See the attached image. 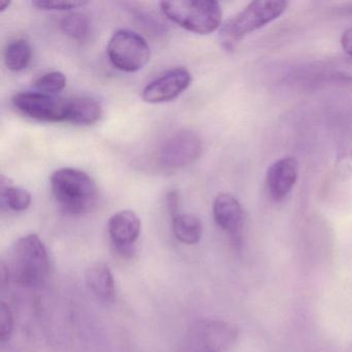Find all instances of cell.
I'll return each instance as SVG.
<instances>
[{
  "label": "cell",
  "mask_w": 352,
  "mask_h": 352,
  "mask_svg": "<svg viewBox=\"0 0 352 352\" xmlns=\"http://www.w3.org/2000/svg\"><path fill=\"white\" fill-rule=\"evenodd\" d=\"M289 3L284 0H256L228 19L220 28L219 38L226 50L249 34L269 25L283 15Z\"/></svg>",
  "instance_id": "cell-3"
},
{
  "label": "cell",
  "mask_w": 352,
  "mask_h": 352,
  "mask_svg": "<svg viewBox=\"0 0 352 352\" xmlns=\"http://www.w3.org/2000/svg\"><path fill=\"white\" fill-rule=\"evenodd\" d=\"M160 8L170 21L197 34H210L222 26L221 7L214 0L162 1Z\"/></svg>",
  "instance_id": "cell-4"
},
{
  "label": "cell",
  "mask_w": 352,
  "mask_h": 352,
  "mask_svg": "<svg viewBox=\"0 0 352 352\" xmlns=\"http://www.w3.org/2000/svg\"><path fill=\"white\" fill-rule=\"evenodd\" d=\"M239 337L238 327L217 319L195 321L183 338L179 352H223Z\"/></svg>",
  "instance_id": "cell-5"
},
{
  "label": "cell",
  "mask_w": 352,
  "mask_h": 352,
  "mask_svg": "<svg viewBox=\"0 0 352 352\" xmlns=\"http://www.w3.org/2000/svg\"><path fill=\"white\" fill-rule=\"evenodd\" d=\"M102 116L100 102L87 96L67 98L65 122L77 125H91Z\"/></svg>",
  "instance_id": "cell-14"
},
{
  "label": "cell",
  "mask_w": 352,
  "mask_h": 352,
  "mask_svg": "<svg viewBox=\"0 0 352 352\" xmlns=\"http://www.w3.org/2000/svg\"><path fill=\"white\" fill-rule=\"evenodd\" d=\"M300 173L298 160L285 156L271 164L265 175V186L273 201H281L287 197L296 185Z\"/></svg>",
  "instance_id": "cell-10"
},
{
  "label": "cell",
  "mask_w": 352,
  "mask_h": 352,
  "mask_svg": "<svg viewBox=\"0 0 352 352\" xmlns=\"http://www.w3.org/2000/svg\"><path fill=\"white\" fill-rule=\"evenodd\" d=\"M49 256L43 241L34 234L22 236L14 244L9 263H1L3 277L13 278L20 285L34 287L46 280Z\"/></svg>",
  "instance_id": "cell-1"
},
{
  "label": "cell",
  "mask_w": 352,
  "mask_h": 352,
  "mask_svg": "<svg viewBox=\"0 0 352 352\" xmlns=\"http://www.w3.org/2000/svg\"><path fill=\"white\" fill-rule=\"evenodd\" d=\"M65 85H67V78L61 72L45 74L34 82V87L38 90V92L50 94V96H54L63 91Z\"/></svg>",
  "instance_id": "cell-20"
},
{
  "label": "cell",
  "mask_w": 352,
  "mask_h": 352,
  "mask_svg": "<svg viewBox=\"0 0 352 352\" xmlns=\"http://www.w3.org/2000/svg\"><path fill=\"white\" fill-rule=\"evenodd\" d=\"M60 28L69 38L82 42L89 36V19L85 14L71 13L61 19Z\"/></svg>",
  "instance_id": "cell-19"
},
{
  "label": "cell",
  "mask_w": 352,
  "mask_h": 352,
  "mask_svg": "<svg viewBox=\"0 0 352 352\" xmlns=\"http://www.w3.org/2000/svg\"><path fill=\"white\" fill-rule=\"evenodd\" d=\"M88 288L102 300H109L115 294V281L110 267L104 263H92L85 273Z\"/></svg>",
  "instance_id": "cell-15"
},
{
  "label": "cell",
  "mask_w": 352,
  "mask_h": 352,
  "mask_svg": "<svg viewBox=\"0 0 352 352\" xmlns=\"http://www.w3.org/2000/svg\"><path fill=\"white\" fill-rule=\"evenodd\" d=\"M333 118L337 141L336 170L342 178H352V108L338 111Z\"/></svg>",
  "instance_id": "cell-11"
},
{
  "label": "cell",
  "mask_w": 352,
  "mask_h": 352,
  "mask_svg": "<svg viewBox=\"0 0 352 352\" xmlns=\"http://www.w3.org/2000/svg\"><path fill=\"white\" fill-rule=\"evenodd\" d=\"M173 232L183 244L195 245L203 236V224L192 214H178L173 217Z\"/></svg>",
  "instance_id": "cell-16"
},
{
  "label": "cell",
  "mask_w": 352,
  "mask_h": 352,
  "mask_svg": "<svg viewBox=\"0 0 352 352\" xmlns=\"http://www.w3.org/2000/svg\"><path fill=\"white\" fill-rule=\"evenodd\" d=\"M213 217L224 232L236 236L244 224V210L236 197L230 193H220L214 199Z\"/></svg>",
  "instance_id": "cell-12"
},
{
  "label": "cell",
  "mask_w": 352,
  "mask_h": 352,
  "mask_svg": "<svg viewBox=\"0 0 352 352\" xmlns=\"http://www.w3.org/2000/svg\"><path fill=\"white\" fill-rule=\"evenodd\" d=\"M0 190L3 203L13 211H25L32 204V195L26 189L14 186L10 182H5L3 177L0 180Z\"/></svg>",
  "instance_id": "cell-18"
},
{
  "label": "cell",
  "mask_w": 352,
  "mask_h": 352,
  "mask_svg": "<svg viewBox=\"0 0 352 352\" xmlns=\"http://www.w3.org/2000/svg\"><path fill=\"white\" fill-rule=\"evenodd\" d=\"M178 206H179V195L177 191H170L166 195V207H168V212L170 216L175 217L178 215Z\"/></svg>",
  "instance_id": "cell-23"
},
{
  "label": "cell",
  "mask_w": 352,
  "mask_h": 352,
  "mask_svg": "<svg viewBox=\"0 0 352 352\" xmlns=\"http://www.w3.org/2000/svg\"><path fill=\"white\" fill-rule=\"evenodd\" d=\"M349 352H352V345H351V347H350Z\"/></svg>",
  "instance_id": "cell-26"
},
{
  "label": "cell",
  "mask_w": 352,
  "mask_h": 352,
  "mask_svg": "<svg viewBox=\"0 0 352 352\" xmlns=\"http://www.w3.org/2000/svg\"><path fill=\"white\" fill-rule=\"evenodd\" d=\"M191 74L183 67H175L152 80L142 92V98L148 104H162L178 98L190 86Z\"/></svg>",
  "instance_id": "cell-9"
},
{
  "label": "cell",
  "mask_w": 352,
  "mask_h": 352,
  "mask_svg": "<svg viewBox=\"0 0 352 352\" xmlns=\"http://www.w3.org/2000/svg\"><path fill=\"white\" fill-rule=\"evenodd\" d=\"M341 46L346 54L352 58V28H348L342 34Z\"/></svg>",
  "instance_id": "cell-24"
},
{
  "label": "cell",
  "mask_w": 352,
  "mask_h": 352,
  "mask_svg": "<svg viewBox=\"0 0 352 352\" xmlns=\"http://www.w3.org/2000/svg\"><path fill=\"white\" fill-rule=\"evenodd\" d=\"M14 107L22 114L42 122H65L67 98L42 92H20L14 96Z\"/></svg>",
  "instance_id": "cell-7"
},
{
  "label": "cell",
  "mask_w": 352,
  "mask_h": 352,
  "mask_svg": "<svg viewBox=\"0 0 352 352\" xmlns=\"http://www.w3.org/2000/svg\"><path fill=\"white\" fill-rule=\"evenodd\" d=\"M88 1L81 0H36L32 6L43 11H71L87 5Z\"/></svg>",
  "instance_id": "cell-21"
},
{
  "label": "cell",
  "mask_w": 352,
  "mask_h": 352,
  "mask_svg": "<svg viewBox=\"0 0 352 352\" xmlns=\"http://www.w3.org/2000/svg\"><path fill=\"white\" fill-rule=\"evenodd\" d=\"M50 185L59 207L72 215L89 213L98 204V185L83 170L74 168H59L51 175Z\"/></svg>",
  "instance_id": "cell-2"
},
{
  "label": "cell",
  "mask_w": 352,
  "mask_h": 352,
  "mask_svg": "<svg viewBox=\"0 0 352 352\" xmlns=\"http://www.w3.org/2000/svg\"><path fill=\"white\" fill-rule=\"evenodd\" d=\"M14 329V318L9 306L1 302L0 305V340L8 341Z\"/></svg>",
  "instance_id": "cell-22"
},
{
  "label": "cell",
  "mask_w": 352,
  "mask_h": 352,
  "mask_svg": "<svg viewBox=\"0 0 352 352\" xmlns=\"http://www.w3.org/2000/svg\"><path fill=\"white\" fill-rule=\"evenodd\" d=\"M32 58V49L28 41L17 38L7 45L3 54L6 67L13 72L23 71Z\"/></svg>",
  "instance_id": "cell-17"
},
{
  "label": "cell",
  "mask_w": 352,
  "mask_h": 352,
  "mask_svg": "<svg viewBox=\"0 0 352 352\" xmlns=\"http://www.w3.org/2000/svg\"><path fill=\"white\" fill-rule=\"evenodd\" d=\"M107 53L112 65L125 73L143 69L151 56L149 44L144 36L129 30H118L111 36Z\"/></svg>",
  "instance_id": "cell-6"
},
{
  "label": "cell",
  "mask_w": 352,
  "mask_h": 352,
  "mask_svg": "<svg viewBox=\"0 0 352 352\" xmlns=\"http://www.w3.org/2000/svg\"><path fill=\"white\" fill-rule=\"evenodd\" d=\"M201 151L203 143L199 135L195 131H181L164 142L158 152V162L170 170L184 168L195 162Z\"/></svg>",
  "instance_id": "cell-8"
},
{
  "label": "cell",
  "mask_w": 352,
  "mask_h": 352,
  "mask_svg": "<svg viewBox=\"0 0 352 352\" xmlns=\"http://www.w3.org/2000/svg\"><path fill=\"white\" fill-rule=\"evenodd\" d=\"M108 232L111 240L120 249L135 244L141 234V220L131 210L117 212L109 219Z\"/></svg>",
  "instance_id": "cell-13"
},
{
  "label": "cell",
  "mask_w": 352,
  "mask_h": 352,
  "mask_svg": "<svg viewBox=\"0 0 352 352\" xmlns=\"http://www.w3.org/2000/svg\"><path fill=\"white\" fill-rule=\"evenodd\" d=\"M10 6H11V1H7V0H3L1 3H0V11L3 12L6 10L9 9Z\"/></svg>",
  "instance_id": "cell-25"
}]
</instances>
